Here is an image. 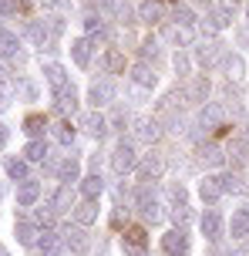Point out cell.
Listing matches in <instances>:
<instances>
[{
	"label": "cell",
	"mask_w": 249,
	"mask_h": 256,
	"mask_svg": "<svg viewBox=\"0 0 249 256\" xmlns=\"http://www.w3.org/2000/svg\"><path fill=\"white\" fill-rule=\"evenodd\" d=\"M78 192H81V199H101V192H105V179H101V172L81 176Z\"/></svg>",
	"instance_id": "obj_18"
},
{
	"label": "cell",
	"mask_w": 249,
	"mask_h": 256,
	"mask_svg": "<svg viewBox=\"0 0 249 256\" xmlns=\"http://www.w3.org/2000/svg\"><path fill=\"white\" fill-rule=\"evenodd\" d=\"M47 34H51V27H47V20H27V38L34 40L37 48H44V40H47Z\"/></svg>",
	"instance_id": "obj_32"
},
{
	"label": "cell",
	"mask_w": 249,
	"mask_h": 256,
	"mask_svg": "<svg viewBox=\"0 0 249 256\" xmlns=\"http://www.w3.org/2000/svg\"><path fill=\"white\" fill-rule=\"evenodd\" d=\"M212 182L219 186V192H223V196L243 189V176H239L236 168H223V172H216V176H212Z\"/></svg>",
	"instance_id": "obj_19"
},
{
	"label": "cell",
	"mask_w": 249,
	"mask_h": 256,
	"mask_svg": "<svg viewBox=\"0 0 249 256\" xmlns=\"http://www.w3.org/2000/svg\"><path fill=\"white\" fill-rule=\"evenodd\" d=\"M135 209H138L145 219L158 222V216H162V202H158V196L152 192V186H138V189H135Z\"/></svg>",
	"instance_id": "obj_4"
},
{
	"label": "cell",
	"mask_w": 249,
	"mask_h": 256,
	"mask_svg": "<svg viewBox=\"0 0 249 256\" xmlns=\"http://www.w3.org/2000/svg\"><path fill=\"white\" fill-rule=\"evenodd\" d=\"M88 102H91V108H105V104L115 102V84H111V78L94 81L91 88H88Z\"/></svg>",
	"instance_id": "obj_11"
},
{
	"label": "cell",
	"mask_w": 249,
	"mask_h": 256,
	"mask_svg": "<svg viewBox=\"0 0 249 256\" xmlns=\"http://www.w3.org/2000/svg\"><path fill=\"white\" fill-rule=\"evenodd\" d=\"M0 256H10V253H7V250H3V246H0Z\"/></svg>",
	"instance_id": "obj_44"
},
{
	"label": "cell",
	"mask_w": 249,
	"mask_h": 256,
	"mask_svg": "<svg viewBox=\"0 0 249 256\" xmlns=\"http://www.w3.org/2000/svg\"><path fill=\"white\" fill-rule=\"evenodd\" d=\"M37 232H40V226L30 216H24V212H20V216L13 219V236H17V243H20V246H34Z\"/></svg>",
	"instance_id": "obj_13"
},
{
	"label": "cell",
	"mask_w": 249,
	"mask_h": 256,
	"mask_svg": "<svg viewBox=\"0 0 249 256\" xmlns=\"http://www.w3.org/2000/svg\"><path fill=\"white\" fill-rule=\"evenodd\" d=\"M3 172H7V179L24 182L27 172H30V162H27V158H17V155H7V158H3Z\"/></svg>",
	"instance_id": "obj_21"
},
{
	"label": "cell",
	"mask_w": 249,
	"mask_h": 256,
	"mask_svg": "<svg viewBox=\"0 0 249 256\" xmlns=\"http://www.w3.org/2000/svg\"><path fill=\"white\" fill-rule=\"evenodd\" d=\"M34 246H37V250H40L44 256H54V253H57V250H61L64 243H61V236H57V232L40 230V232H37V240H34Z\"/></svg>",
	"instance_id": "obj_26"
},
{
	"label": "cell",
	"mask_w": 249,
	"mask_h": 256,
	"mask_svg": "<svg viewBox=\"0 0 249 256\" xmlns=\"http://www.w3.org/2000/svg\"><path fill=\"white\" fill-rule=\"evenodd\" d=\"M206 20H209L212 30H223V27L233 24V7H229V4H223V7H209V10H206Z\"/></svg>",
	"instance_id": "obj_22"
},
{
	"label": "cell",
	"mask_w": 249,
	"mask_h": 256,
	"mask_svg": "<svg viewBox=\"0 0 249 256\" xmlns=\"http://www.w3.org/2000/svg\"><path fill=\"white\" fill-rule=\"evenodd\" d=\"M196 7H206V10H209V7H212V0H196Z\"/></svg>",
	"instance_id": "obj_43"
},
{
	"label": "cell",
	"mask_w": 249,
	"mask_h": 256,
	"mask_svg": "<svg viewBox=\"0 0 249 256\" xmlns=\"http://www.w3.org/2000/svg\"><path fill=\"white\" fill-rule=\"evenodd\" d=\"M47 155H51V148H47V142H44V138H30L24 145V158H27V162H44Z\"/></svg>",
	"instance_id": "obj_29"
},
{
	"label": "cell",
	"mask_w": 249,
	"mask_h": 256,
	"mask_svg": "<svg viewBox=\"0 0 249 256\" xmlns=\"http://www.w3.org/2000/svg\"><path fill=\"white\" fill-rule=\"evenodd\" d=\"M172 64H175V71H179L182 78H189V68H192V61H189V54H185V51H175V54H172Z\"/></svg>",
	"instance_id": "obj_38"
},
{
	"label": "cell",
	"mask_w": 249,
	"mask_h": 256,
	"mask_svg": "<svg viewBox=\"0 0 249 256\" xmlns=\"http://www.w3.org/2000/svg\"><path fill=\"white\" fill-rule=\"evenodd\" d=\"M54 102H57V112L61 115H78V88L74 84H67V88H61V91H54Z\"/></svg>",
	"instance_id": "obj_17"
},
{
	"label": "cell",
	"mask_w": 249,
	"mask_h": 256,
	"mask_svg": "<svg viewBox=\"0 0 249 256\" xmlns=\"http://www.w3.org/2000/svg\"><path fill=\"white\" fill-rule=\"evenodd\" d=\"M169 206H172V212L189 209V192H185L182 182H172V186H169Z\"/></svg>",
	"instance_id": "obj_30"
},
{
	"label": "cell",
	"mask_w": 249,
	"mask_h": 256,
	"mask_svg": "<svg viewBox=\"0 0 249 256\" xmlns=\"http://www.w3.org/2000/svg\"><path fill=\"white\" fill-rule=\"evenodd\" d=\"M17 7H20V0H0V17H10V14H17Z\"/></svg>",
	"instance_id": "obj_39"
},
{
	"label": "cell",
	"mask_w": 249,
	"mask_h": 256,
	"mask_svg": "<svg viewBox=\"0 0 249 256\" xmlns=\"http://www.w3.org/2000/svg\"><path fill=\"white\" fill-rule=\"evenodd\" d=\"M44 128H47L44 115H27L24 118V132L30 135V138H44Z\"/></svg>",
	"instance_id": "obj_34"
},
{
	"label": "cell",
	"mask_w": 249,
	"mask_h": 256,
	"mask_svg": "<svg viewBox=\"0 0 249 256\" xmlns=\"http://www.w3.org/2000/svg\"><path fill=\"white\" fill-rule=\"evenodd\" d=\"M226 232H229L233 243H236V240H249V206L233 209V219L226 222Z\"/></svg>",
	"instance_id": "obj_10"
},
{
	"label": "cell",
	"mask_w": 249,
	"mask_h": 256,
	"mask_svg": "<svg viewBox=\"0 0 249 256\" xmlns=\"http://www.w3.org/2000/svg\"><path fill=\"white\" fill-rule=\"evenodd\" d=\"M121 253L125 256H148V250H142V246H121Z\"/></svg>",
	"instance_id": "obj_41"
},
{
	"label": "cell",
	"mask_w": 249,
	"mask_h": 256,
	"mask_svg": "<svg viewBox=\"0 0 249 256\" xmlns=\"http://www.w3.org/2000/svg\"><path fill=\"white\" fill-rule=\"evenodd\" d=\"M199 230H202V236L209 240V243H219L226 232V219L216 212V209H206L202 212V219H199Z\"/></svg>",
	"instance_id": "obj_6"
},
{
	"label": "cell",
	"mask_w": 249,
	"mask_h": 256,
	"mask_svg": "<svg viewBox=\"0 0 249 256\" xmlns=\"http://www.w3.org/2000/svg\"><path fill=\"white\" fill-rule=\"evenodd\" d=\"M246 20H249V4H246Z\"/></svg>",
	"instance_id": "obj_46"
},
{
	"label": "cell",
	"mask_w": 249,
	"mask_h": 256,
	"mask_svg": "<svg viewBox=\"0 0 249 256\" xmlns=\"http://www.w3.org/2000/svg\"><path fill=\"white\" fill-rule=\"evenodd\" d=\"M71 58L78 68H88L91 64V38H74L71 40Z\"/></svg>",
	"instance_id": "obj_24"
},
{
	"label": "cell",
	"mask_w": 249,
	"mask_h": 256,
	"mask_svg": "<svg viewBox=\"0 0 249 256\" xmlns=\"http://www.w3.org/2000/svg\"><path fill=\"white\" fill-rule=\"evenodd\" d=\"M54 256H71V253H54Z\"/></svg>",
	"instance_id": "obj_45"
},
{
	"label": "cell",
	"mask_w": 249,
	"mask_h": 256,
	"mask_svg": "<svg viewBox=\"0 0 249 256\" xmlns=\"http://www.w3.org/2000/svg\"><path fill=\"white\" fill-rule=\"evenodd\" d=\"M131 81H135L138 88H155L158 74H155V68H152V64H135V68H131Z\"/></svg>",
	"instance_id": "obj_25"
},
{
	"label": "cell",
	"mask_w": 249,
	"mask_h": 256,
	"mask_svg": "<svg viewBox=\"0 0 249 256\" xmlns=\"http://www.w3.org/2000/svg\"><path fill=\"white\" fill-rule=\"evenodd\" d=\"M209 91H212V84H209V78L206 74H189V84H185V98L192 104H206L209 102Z\"/></svg>",
	"instance_id": "obj_8"
},
{
	"label": "cell",
	"mask_w": 249,
	"mask_h": 256,
	"mask_svg": "<svg viewBox=\"0 0 249 256\" xmlns=\"http://www.w3.org/2000/svg\"><path fill=\"white\" fill-rule=\"evenodd\" d=\"M155 54H158V44H155V38H148L142 44V58H155Z\"/></svg>",
	"instance_id": "obj_40"
},
{
	"label": "cell",
	"mask_w": 249,
	"mask_h": 256,
	"mask_svg": "<svg viewBox=\"0 0 249 256\" xmlns=\"http://www.w3.org/2000/svg\"><path fill=\"white\" fill-rule=\"evenodd\" d=\"M54 138H57V145H71V142H74V128L67 125V122H61V125H54Z\"/></svg>",
	"instance_id": "obj_36"
},
{
	"label": "cell",
	"mask_w": 249,
	"mask_h": 256,
	"mask_svg": "<svg viewBox=\"0 0 249 256\" xmlns=\"http://www.w3.org/2000/svg\"><path fill=\"white\" fill-rule=\"evenodd\" d=\"M121 246H142V250H148V240H145L142 230H128L121 236Z\"/></svg>",
	"instance_id": "obj_37"
},
{
	"label": "cell",
	"mask_w": 249,
	"mask_h": 256,
	"mask_svg": "<svg viewBox=\"0 0 249 256\" xmlns=\"http://www.w3.org/2000/svg\"><path fill=\"white\" fill-rule=\"evenodd\" d=\"M162 4H142V10H138V17H142L145 24H162Z\"/></svg>",
	"instance_id": "obj_35"
},
{
	"label": "cell",
	"mask_w": 249,
	"mask_h": 256,
	"mask_svg": "<svg viewBox=\"0 0 249 256\" xmlns=\"http://www.w3.org/2000/svg\"><path fill=\"white\" fill-rule=\"evenodd\" d=\"M40 74H44V81H47V84H51V91H61V88H67V84H71L67 68H64V64H57V61H47Z\"/></svg>",
	"instance_id": "obj_16"
},
{
	"label": "cell",
	"mask_w": 249,
	"mask_h": 256,
	"mask_svg": "<svg viewBox=\"0 0 249 256\" xmlns=\"http://www.w3.org/2000/svg\"><path fill=\"white\" fill-rule=\"evenodd\" d=\"M78 125L84 128V132H88V135H91V138H105L108 135V118L101 115V112H98V108H94V112H84V115L78 118Z\"/></svg>",
	"instance_id": "obj_12"
},
{
	"label": "cell",
	"mask_w": 249,
	"mask_h": 256,
	"mask_svg": "<svg viewBox=\"0 0 249 256\" xmlns=\"http://www.w3.org/2000/svg\"><path fill=\"white\" fill-rule=\"evenodd\" d=\"M199 199L206 202V209H212V206H216L219 199H223V192H219V186L212 182V176H209V179H202V182H199Z\"/></svg>",
	"instance_id": "obj_28"
},
{
	"label": "cell",
	"mask_w": 249,
	"mask_h": 256,
	"mask_svg": "<svg viewBox=\"0 0 249 256\" xmlns=\"http://www.w3.org/2000/svg\"><path fill=\"white\" fill-rule=\"evenodd\" d=\"M135 138L138 142H155L158 138V122H148V118H142V122H135Z\"/></svg>",
	"instance_id": "obj_33"
},
{
	"label": "cell",
	"mask_w": 249,
	"mask_h": 256,
	"mask_svg": "<svg viewBox=\"0 0 249 256\" xmlns=\"http://www.w3.org/2000/svg\"><path fill=\"white\" fill-rule=\"evenodd\" d=\"M37 199H40V182L37 179H30V176H27L24 182H17V206H20V209L37 206Z\"/></svg>",
	"instance_id": "obj_15"
},
{
	"label": "cell",
	"mask_w": 249,
	"mask_h": 256,
	"mask_svg": "<svg viewBox=\"0 0 249 256\" xmlns=\"http://www.w3.org/2000/svg\"><path fill=\"white\" fill-rule=\"evenodd\" d=\"M17 54H20V38H17L13 30H7V27H0V58L10 61Z\"/></svg>",
	"instance_id": "obj_23"
},
{
	"label": "cell",
	"mask_w": 249,
	"mask_h": 256,
	"mask_svg": "<svg viewBox=\"0 0 249 256\" xmlns=\"http://www.w3.org/2000/svg\"><path fill=\"white\" fill-rule=\"evenodd\" d=\"M98 199H81V202H74V209H71V219H74V226H94L98 222Z\"/></svg>",
	"instance_id": "obj_9"
},
{
	"label": "cell",
	"mask_w": 249,
	"mask_h": 256,
	"mask_svg": "<svg viewBox=\"0 0 249 256\" xmlns=\"http://www.w3.org/2000/svg\"><path fill=\"white\" fill-rule=\"evenodd\" d=\"M57 179H61V186H71V182H81V162H78V158H71V155H67L64 162H61V168H57Z\"/></svg>",
	"instance_id": "obj_27"
},
{
	"label": "cell",
	"mask_w": 249,
	"mask_h": 256,
	"mask_svg": "<svg viewBox=\"0 0 249 256\" xmlns=\"http://www.w3.org/2000/svg\"><path fill=\"white\" fill-rule=\"evenodd\" d=\"M47 209H51L54 216H64L74 209V196H71V186H57L51 192V199H47Z\"/></svg>",
	"instance_id": "obj_14"
},
{
	"label": "cell",
	"mask_w": 249,
	"mask_h": 256,
	"mask_svg": "<svg viewBox=\"0 0 249 256\" xmlns=\"http://www.w3.org/2000/svg\"><path fill=\"white\" fill-rule=\"evenodd\" d=\"M162 253L165 256H185L189 253V232H185V226H175V230H169L165 236H162Z\"/></svg>",
	"instance_id": "obj_5"
},
{
	"label": "cell",
	"mask_w": 249,
	"mask_h": 256,
	"mask_svg": "<svg viewBox=\"0 0 249 256\" xmlns=\"http://www.w3.org/2000/svg\"><path fill=\"white\" fill-rule=\"evenodd\" d=\"M172 24L182 27V30H192V27L199 24V20H196V10H192V7H175V10H172Z\"/></svg>",
	"instance_id": "obj_31"
},
{
	"label": "cell",
	"mask_w": 249,
	"mask_h": 256,
	"mask_svg": "<svg viewBox=\"0 0 249 256\" xmlns=\"http://www.w3.org/2000/svg\"><path fill=\"white\" fill-rule=\"evenodd\" d=\"M101 71H105V74H121V71H125V51L105 48V54H101Z\"/></svg>",
	"instance_id": "obj_20"
},
{
	"label": "cell",
	"mask_w": 249,
	"mask_h": 256,
	"mask_svg": "<svg viewBox=\"0 0 249 256\" xmlns=\"http://www.w3.org/2000/svg\"><path fill=\"white\" fill-rule=\"evenodd\" d=\"M7 138H10V128H7V125H0V152L7 148Z\"/></svg>",
	"instance_id": "obj_42"
},
{
	"label": "cell",
	"mask_w": 249,
	"mask_h": 256,
	"mask_svg": "<svg viewBox=\"0 0 249 256\" xmlns=\"http://www.w3.org/2000/svg\"><path fill=\"white\" fill-rule=\"evenodd\" d=\"M135 172H138L142 186H152V182H158L162 176H165V155H158V152L142 155V158H138V166H135Z\"/></svg>",
	"instance_id": "obj_2"
},
{
	"label": "cell",
	"mask_w": 249,
	"mask_h": 256,
	"mask_svg": "<svg viewBox=\"0 0 249 256\" xmlns=\"http://www.w3.org/2000/svg\"><path fill=\"white\" fill-rule=\"evenodd\" d=\"M226 44H219V40H209V44H199L196 48V61L202 64V68H219L223 64V58H226Z\"/></svg>",
	"instance_id": "obj_7"
},
{
	"label": "cell",
	"mask_w": 249,
	"mask_h": 256,
	"mask_svg": "<svg viewBox=\"0 0 249 256\" xmlns=\"http://www.w3.org/2000/svg\"><path fill=\"white\" fill-rule=\"evenodd\" d=\"M61 243H64V250L71 256L91 253V236H88V230H84V226H67V230L61 232Z\"/></svg>",
	"instance_id": "obj_3"
},
{
	"label": "cell",
	"mask_w": 249,
	"mask_h": 256,
	"mask_svg": "<svg viewBox=\"0 0 249 256\" xmlns=\"http://www.w3.org/2000/svg\"><path fill=\"white\" fill-rule=\"evenodd\" d=\"M135 166H138V152H135V142H131V138L115 142V148H111V168H115L118 176H125V172H135Z\"/></svg>",
	"instance_id": "obj_1"
}]
</instances>
